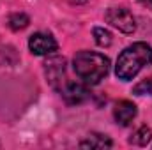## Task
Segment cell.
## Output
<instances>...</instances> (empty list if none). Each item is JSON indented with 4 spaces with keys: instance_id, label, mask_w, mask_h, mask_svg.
<instances>
[{
    "instance_id": "obj_6",
    "label": "cell",
    "mask_w": 152,
    "mask_h": 150,
    "mask_svg": "<svg viewBox=\"0 0 152 150\" xmlns=\"http://www.w3.org/2000/svg\"><path fill=\"white\" fill-rule=\"evenodd\" d=\"M28 48L34 55H51L57 51V41L48 34H34L28 41Z\"/></svg>"
},
{
    "instance_id": "obj_9",
    "label": "cell",
    "mask_w": 152,
    "mask_h": 150,
    "mask_svg": "<svg viewBox=\"0 0 152 150\" xmlns=\"http://www.w3.org/2000/svg\"><path fill=\"white\" fill-rule=\"evenodd\" d=\"M152 140V129L147 125H142L138 131H134V134L129 138V141L133 145H138V147H145L149 141Z\"/></svg>"
},
{
    "instance_id": "obj_8",
    "label": "cell",
    "mask_w": 152,
    "mask_h": 150,
    "mask_svg": "<svg viewBox=\"0 0 152 150\" xmlns=\"http://www.w3.org/2000/svg\"><path fill=\"white\" fill-rule=\"evenodd\" d=\"M112 145V140L104 134H90L85 141L80 143L81 149H110Z\"/></svg>"
},
{
    "instance_id": "obj_2",
    "label": "cell",
    "mask_w": 152,
    "mask_h": 150,
    "mask_svg": "<svg viewBox=\"0 0 152 150\" xmlns=\"http://www.w3.org/2000/svg\"><path fill=\"white\" fill-rule=\"evenodd\" d=\"M73 67L78 78L85 85H97L110 71L108 57L94 51H80L73 60Z\"/></svg>"
},
{
    "instance_id": "obj_12",
    "label": "cell",
    "mask_w": 152,
    "mask_h": 150,
    "mask_svg": "<svg viewBox=\"0 0 152 150\" xmlns=\"http://www.w3.org/2000/svg\"><path fill=\"white\" fill-rule=\"evenodd\" d=\"M133 94H136V95H152V76L142 79L140 83H136L134 88H133Z\"/></svg>"
},
{
    "instance_id": "obj_14",
    "label": "cell",
    "mask_w": 152,
    "mask_h": 150,
    "mask_svg": "<svg viewBox=\"0 0 152 150\" xmlns=\"http://www.w3.org/2000/svg\"><path fill=\"white\" fill-rule=\"evenodd\" d=\"M73 2H76V4H83V2H87V0H73Z\"/></svg>"
},
{
    "instance_id": "obj_11",
    "label": "cell",
    "mask_w": 152,
    "mask_h": 150,
    "mask_svg": "<svg viewBox=\"0 0 152 150\" xmlns=\"http://www.w3.org/2000/svg\"><path fill=\"white\" fill-rule=\"evenodd\" d=\"M94 39H96V42L101 46V48H108L110 44H112V34L106 30V28H101V27H96L94 28Z\"/></svg>"
},
{
    "instance_id": "obj_13",
    "label": "cell",
    "mask_w": 152,
    "mask_h": 150,
    "mask_svg": "<svg viewBox=\"0 0 152 150\" xmlns=\"http://www.w3.org/2000/svg\"><path fill=\"white\" fill-rule=\"evenodd\" d=\"M140 2H143V4H147V5H152V0H140Z\"/></svg>"
},
{
    "instance_id": "obj_4",
    "label": "cell",
    "mask_w": 152,
    "mask_h": 150,
    "mask_svg": "<svg viewBox=\"0 0 152 150\" xmlns=\"http://www.w3.org/2000/svg\"><path fill=\"white\" fill-rule=\"evenodd\" d=\"M44 71H46V78L50 81V85L57 90H60L67 78H66V60L62 57H51L46 60L44 64Z\"/></svg>"
},
{
    "instance_id": "obj_7",
    "label": "cell",
    "mask_w": 152,
    "mask_h": 150,
    "mask_svg": "<svg viewBox=\"0 0 152 150\" xmlns=\"http://www.w3.org/2000/svg\"><path fill=\"white\" fill-rule=\"evenodd\" d=\"M113 117L117 120V124L120 125H129L133 122V118L136 117V106L131 101H120L115 104Z\"/></svg>"
},
{
    "instance_id": "obj_3",
    "label": "cell",
    "mask_w": 152,
    "mask_h": 150,
    "mask_svg": "<svg viewBox=\"0 0 152 150\" xmlns=\"http://www.w3.org/2000/svg\"><path fill=\"white\" fill-rule=\"evenodd\" d=\"M104 20L112 27L118 28L124 34H133L136 30V20H134V16L131 14V11H127L124 7H112V9H108L106 14H104Z\"/></svg>"
},
{
    "instance_id": "obj_10",
    "label": "cell",
    "mask_w": 152,
    "mask_h": 150,
    "mask_svg": "<svg viewBox=\"0 0 152 150\" xmlns=\"http://www.w3.org/2000/svg\"><path fill=\"white\" fill-rule=\"evenodd\" d=\"M28 23H30V18H28L25 12H14V14H11V18H9V27H11L12 30H16V32L27 28Z\"/></svg>"
},
{
    "instance_id": "obj_1",
    "label": "cell",
    "mask_w": 152,
    "mask_h": 150,
    "mask_svg": "<svg viewBox=\"0 0 152 150\" xmlns=\"http://www.w3.org/2000/svg\"><path fill=\"white\" fill-rule=\"evenodd\" d=\"M152 64V48L147 42H134L133 46L126 48L117 60L115 74L124 81L133 79L145 66Z\"/></svg>"
},
{
    "instance_id": "obj_5",
    "label": "cell",
    "mask_w": 152,
    "mask_h": 150,
    "mask_svg": "<svg viewBox=\"0 0 152 150\" xmlns=\"http://www.w3.org/2000/svg\"><path fill=\"white\" fill-rule=\"evenodd\" d=\"M60 92H62V97L66 99V103H67V104H73V106L85 103V101L90 97L85 85H81V83H73V81H66V85L60 88Z\"/></svg>"
}]
</instances>
